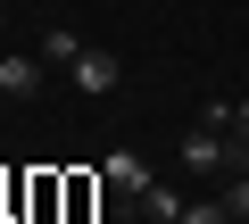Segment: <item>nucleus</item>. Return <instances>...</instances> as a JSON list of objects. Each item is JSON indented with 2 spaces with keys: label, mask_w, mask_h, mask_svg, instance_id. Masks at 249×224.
I'll return each mask as SVG.
<instances>
[{
  "label": "nucleus",
  "mask_w": 249,
  "mask_h": 224,
  "mask_svg": "<svg viewBox=\"0 0 249 224\" xmlns=\"http://www.w3.org/2000/svg\"><path fill=\"white\" fill-rule=\"evenodd\" d=\"M183 224H232V207H224V199H191V207H183Z\"/></svg>",
  "instance_id": "8"
},
{
  "label": "nucleus",
  "mask_w": 249,
  "mask_h": 224,
  "mask_svg": "<svg viewBox=\"0 0 249 224\" xmlns=\"http://www.w3.org/2000/svg\"><path fill=\"white\" fill-rule=\"evenodd\" d=\"M75 58H83V34H75V25H50V34H42V67H67V75H75Z\"/></svg>",
  "instance_id": "6"
},
{
  "label": "nucleus",
  "mask_w": 249,
  "mask_h": 224,
  "mask_svg": "<svg viewBox=\"0 0 249 224\" xmlns=\"http://www.w3.org/2000/svg\"><path fill=\"white\" fill-rule=\"evenodd\" d=\"M116 75H124L116 50H83V58H75V91H116Z\"/></svg>",
  "instance_id": "4"
},
{
  "label": "nucleus",
  "mask_w": 249,
  "mask_h": 224,
  "mask_svg": "<svg viewBox=\"0 0 249 224\" xmlns=\"http://www.w3.org/2000/svg\"><path fill=\"white\" fill-rule=\"evenodd\" d=\"M224 207H232V224H249V174H224Z\"/></svg>",
  "instance_id": "7"
},
{
  "label": "nucleus",
  "mask_w": 249,
  "mask_h": 224,
  "mask_svg": "<svg viewBox=\"0 0 249 224\" xmlns=\"http://www.w3.org/2000/svg\"><path fill=\"white\" fill-rule=\"evenodd\" d=\"M133 207H142V216H150V224H183V207H191V199H183V191H175V183H150V191H142V199H133Z\"/></svg>",
  "instance_id": "5"
},
{
  "label": "nucleus",
  "mask_w": 249,
  "mask_h": 224,
  "mask_svg": "<svg viewBox=\"0 0 249 224\" xmlns=\"http://www.w3.org/2000/svg\"><path fill=\"white\" fill-rule=\"evenodd\" d=\"M232 133H241V141H249V100H232Z\"/></svg>",
  "instance_id": "9"
},
{
  "label": "nucleus",
  "mask_w": 249,
  "mask_h": 224,
  "mask_svg": "<svg viewBox=\"0 0 249 224\" xmlns=\"http://www.w3.org/2000/svg\"><path fill=\"white\" fill-rule=\"evenodd\" d=\"M0 91H9V100L42 91V58H34V50H9V58H0Z\"/></svg>",
  "instance_id": "3"
},
{
  "label": "nucleus",
  "mask_w": 249,
  "mask_h": 224,
  "mask_svg": "<svg viewBox=\"0 0 249 224\" xmlns=\"http://www.w3.org/2000/svg\"><path fill=\"white\" fill-rule=\"evenodd\" d=\"M100 174H108V191H116V199H142V191H150V158H142V150H108V158H100Z\"/></svg>",
  "instance_id": "2"
},
{
  "label": "nucleus",
  "mask_w": 249,
  "mask_h": 224,
  "mask_svg": "<svg viewBox=\"0 0 249 224\" xmlns=\"http://www.w3.org/2000/svg\"><path fill=\"white\" fill-rule=\"evenodd\" d=\"M183 166L191 174H232V133H216V125H191V141H183Z\"/></svg>",
  "instance_id": "1"
}]
</instances>
